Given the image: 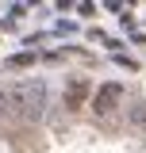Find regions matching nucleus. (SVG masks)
Masks as SVG:
<instances>
[{
  "mask_svg": "<svg viewBox=\"0 0 146 153\" xmlns=\"http://www.w3.org/2000/svg\"><path fill=\"white\" fill-rule=\"evenodd\" d=\"M0 103L16 115H38L46 103V88L42 84H12V88H0Z\"/></svg>",
  "mask_w": 146,
  "mask_h": 153,
  "instance_id": "f257e3e1",
  "label": "nucleus"
},
{
  "mask_svg": "<svg viewBox=\"0 0 146 153\" xmlns=\"http://www.w3.org/2000/svg\"><path fill=\"white\" fill-rule=\"evenodd\" d=\"M119 96H123V88H119V84H104V88L96 92L92 111H96V115H111V111H115V103H119Z\"/></svg>",
  "mask_w": 146,
  "mask_h": 153,
  "instance_id": "f03ea898",
  "label": "nucleus"
},
{
  "mask_svg": "<svg viewBox=\"0 0 146 153\" xmlns=\"http://www.w3.org/2000/svg\"><path fill=\"white\" fill-rule=\"evenodd\" d=\"M85 92H89V84H85V80H73L69 88H65V103H69V107H81V103H85Z\"/></svg>",
  "mask_w": 146,
  "mask_h": 153,
  "instance_id": "7ed1b4c3",
  "label": "nucleus"
}]
</instances>
